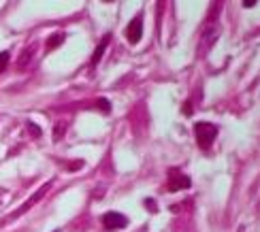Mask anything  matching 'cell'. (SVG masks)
<instances>
[{
    "mask_svg": "<svg viewBox=\"0 0 260 232\" xmlns=\"http://www.w3.org/2000/svg\"><path fill=\"white\" fill-rule=\"evenodd\" d=\"M49 187H51V181H49V183H45V185H43V187H41V190H39L37 194H32V196L28 198V201H26L24 205H21V209H17V211H15L13 215H11V219H13V217H17V215H24V213L28 211V209H32V205H37V203L41 201V198L47 194V190H49Z\"/></svg>",
    "mask_w": 260,
    "mask_h": 232,
    "instance_id": "obj_5",
    "label": "cell"
},
{
    "mask_svg": "<svg viewBox=\"0 0 260 232\" xmlns=\"http://www.w3.org/2000/svg\"><path fill=\"white\" fill-rule=\"evenodd\" d=\"M64 39H67V37H64V35H62V32H58V35H51V37L47 39V49L51 51V49H56V47H60V45H62V43H64Z\"/></svg>",
    "mask_w": 260,
    "mask_h": 232,
    "instance_id": "obj_9",
    "label": "cell"
},
{
    "mask_svg": "<svg viewBox=\"0 0 260 232\" xmlns=\"http://www.w3.org/2000/svg\"><path fill=\"white\" fill-rule=\"evenodd\" d=\"M218 35H220V28L218 26H209L207 30L203 32V39L199 43V56H205V51L211 49V45L218 41Z\"/></svg>",
    "mask_w": 260,
    "mask_h": 232,
    "instance_id": "obj_4",
    "label": "cell"
},
{
    "mask_svg": "<svg viewBox=\"0 0 260 232\" xmlns=\"http://www.w3.org/2000/svg\"><path fill=\"white\" fill-rule=\"evenodd\" d=\"M9 60H11V53H9V51H3V53H0V73H3L7 66H9Z\"/></svg>",
    "mask_w": 260,
    "mask_h": 232,
    "instance_id": "obj_10",
    "label": "cell"
},
{
    "mask_svg": "<svg viewBox=\"0 0 260 232\" xmlns=\"http://www.w3.org/2000/svg\"><path fill=\"white\" fill-rule=\"evenodd\" d=\"M256 3H254V0H247V3H245V9H252Z\"/></svg>",
    "mask_w": 260,
    "mask_h": 232,
    "instance_id": "obj_13",
    "label": "cell"
},
{
    "mask_svg": "<svg viewBox=\"0 0 260 232\" xmlns=\"http://www.w3.org/2000/svg\"><path fill=\"white\" fill-rule=\"evenodd\" d=\"M101 222L107 230H122L128 226V217L122 215V213H115V211H109L101 217Z\"/></svg>",
    "mask_w": 260,
    "mask_h": 232,
    "instance_id": "obj_3",
    "label": "cell"
},
{
    "mask_svg": "<svg viewBox=\"0 0 260 232\" xmlns=\"http://www.w3.org/2000/svg\"><path fill=\"white\" fill-rule=\"evenodd\" d=\"M35 51H37V45L26 47V49H24V53H21L19 60H17V69H26V66L32 62V58H35Z\"/></svg>",
    "mask_w": 260,
    "mask_h": 232,
    "instance_id": "obj_7",
    "label": "cell"
},
{
    "mask_svg": "<svg viewBox=\"0 0 260 232\" xmlns=\"http://www.w3.org/2000/svg\"><path fill=\"white\" fill-rule=\"evenodd\" d=\"M28 128H30V132H32V135H35V137H41V128H39V126H32V124H28Z\"/></svg>",
    "mask_w": 260,
    "mask_h": 232,
    "instance_id": "obj_12",
    "label": "cell"
},
{
    "mask_svg": "<svg viewBox=\"0 0 260 232\" xmlns=\"http://www.w3.org/2000/svg\"><path fill=\"white\" fill-rule=\"evenodd\" d=\"M141 35H143V19H141V15H137V17L128 24V28H126V37H128V41L133 43V45H137L139 39H141Z\"/></svg>",
    "mask_w": 260,
    "mask_h": 232,
    "instance_id": "obj_6",
    "label": "cell"
},
{
    "mask_svg": "<svg viewBox=\"0 0 260 232\" xmlns=\"http://www.w3.org/2000/svg\"><path fill=\"white\" fill-rule=\"evenodd\" d=\"M111 43V37H105L101 43H99V47H96V51H94V56H92V66H96L101 62V58H103V53H105V49H107V45Z\"/></svg>",
    "mask_w": 260,
    "mask_h": 232,
    "instance_id": "obj_8",
    "label": "cell"
},
{
    "mask_svg": "<svg viewBox=\"0 0 260 232\" xmlns=\"http://www.w3.org/2000/svg\"><path fill=\"white\" fill-rule=\"evenodd\" d=\"M194 135H197L199 147H201L203 151H207V149L213 145L215 137H218V126L209 124V121H199V124L194 126Z\"/></svg>",
    "mask_w": 260,
    "mask_h": 232,
    "instance_id": "obj_1",
    "label": "cell"
},
{
    "mask_svg": "<svg viewBox=\"0 0 260 232\" xmlns=\"http://www.w3.org/2000/svg\"><path fill=\"white\" fill-rule=\"evenodd\" d=\"M99 109H101V111H105V113H109V111H111L109 101H99Z\"/></svg>",
    "mask_w": 260,
    "mask_h": 232,
    "instance_id": "obj_11",
    "label": "cell"
},
{
    "mask_svg": "<svg viewBox=\"0 0 260 232\" xmlns=\"http://www.w3.org/2000/svg\"><path fill=\"white\" fill-rule=\"evenodd\" d=\"M190 185H192V181H190V177H188V175H183V173L177 171V169L169 171V183H167V190H169V192L188 190Z\"/></svg>",
    "mask_w": 260,
    "mask_h": 232,
    "instance_id": "obj_2",
    "label": "cell"
}]
</instances>
